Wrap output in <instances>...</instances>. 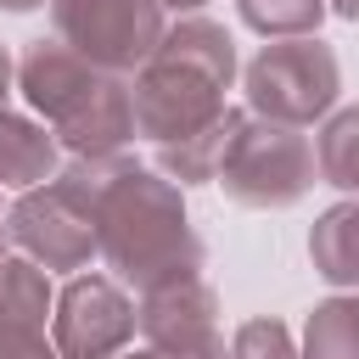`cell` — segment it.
<instances>
[{
    "instance_id": "cell-1",
    "label": "cell",
    "mask_w": 359,
    "mask_h": 359,
    "mask_svg": "<svg viewBox=\"0 0 359 359\" xmlns=\"http://www.w3.org/2000/svg\"><path fill=\"white\" fill-rule=\"evenodd\" d=\"M95 247L118 286H135L140 297L202 275V241L185 219L180 185L157 168L129 163L123 151L95 191Z\"/></svg>"
},
{
    "instance_id": "cell-2",
    "label": "cell",
    "mask_w": 359,
    "mask_h": 359,
    "mask_svg": "<svg viewBox=\"0 0 359 359\" xmlns=\"http://www.w3.org/2000/svg\"><path fill=\"white\" fill-rule=\"evenodd\" d=\"M230 79H236V39L208 17H180L151 50V62L129 79L135 135H146L151 146H168L219 123L230 112L224 107Z\"/></svg>"
},
{
    "instance_id": "cell-3",
    "label": "cell",
    "mask_w": 359,
    "mask_h": 359,
    "mask_svg": "<svg viewBox=\"0 0 359 359\" xmlns=\"http://www.w3.org/2000/svg\"><path fill=\"white\" fill-rule=\"evenodd\" d=\"M17 90L73 157H112L135 140L129 79L90 67L62 39H34L17 62Z\"/></svg>"
},
{
    "instance_id": "cell-4",
    "label": "cell",
    "mask_w": 359,
    "mask_h": 359,
    "mask_svg": "<svg viewBox=\"0 0 359 359\" xmlns=\"http://www.w3.org/2000/svg\"><path fill=\"white\" fill-rule=\"evenodd\" d=\"M241 84H247L252 118L303 129V123H314V118H325L337 107L342 67H337V50L320 34H303V39H269L247 62Z\"/></svg>"
},
{
    "instance_id": "cell-5",
    "label": "cell",
    "mask_w": 359,
    "mask_h": 359,
    "mask_svg": "<svg viewBox=\"0 0 359 359\" xmlns=\"http://www.w3.org/2000/svg\"><path fill=\"white\" fill-rule=\"evenodd\" d=\"M320 168H314V140L303 129L269 123V118H241L224 163H219V185L230 202L241 208H297L314 191Z\"/></svg>"
},
{
    "instance_id": "cell-6",
    "label": "cell",
    "mask_w": 359,
    "mask_h": 359,
    "mask_svg": "<svg viewBox=\"0 0 359 359\" xmlns=\"http://www.w3.org/2000/svg\"><path fill=\"white\" fill-rule=\"evenodd\" d=\"M50 39H62L90 67L135 79L163 45L168 17L157 0H50Z\"/></svg>"
},
{
    "instance_id": "cell-7",
    "label": "cell",
    "mask_w": 359,
    "mask_h": 359,
    "mask_svg": "<svg viewBox=\"0 0 359 359\" xmlns=\"http://www.w3.org/2000/svg\"><path fill=\"white\" fill-rule=\"evenodd\" d=\"M6 236H11V247H22L28 264L62 269V275H79V269H90V258H101L95 213L62 180H45V185L22 191L6 213Z\"/></svg>"
},
{
    "instance_id": "cell-8",
    "label": "cell",
    "mask_w": 359,
    "mask_h": 359,
    "mask_svg": "<svg viewBox=\"0 0 359 359\" xmlns=\"http://www.w3.org/2000/svg\"><path fill=\"white\" fill-rule=\"evenodd\" d=\"M140 331L135 297L112 275H73L50 309V342L62 359H118Z\"/></svg>"
},
{
    "instance_id": "cell-9",
    "label": "cell",
    "mask_w": 359,
    "mask_h": 359,
    "mask_svg": "<svg viewBox=\"0 0 359 359\" xmlns=\"http://www.w3.org/2000/svg\"><path fill=\"white\" fill-rule=\"evenodd\" d=\"M135 314H140V337L151 359H230L219 337V297L202 275L146 292Z\"/></svg>"
},
{
    "instance_id": "cell-10",
    "label": "cell",
    "mask_w": 359,
    "mask_h": 359,
    "mask_svg": "<svg viewBox=\"0 0 359 359\" xmlns=\"http://www.w3.org/2000/svg\"><path fill=\"white\" fill-rule=\"evenodd\" d=\"M56 135L22 112H0V191H34L56 180Z\"/></svg>"
},
{
    "instance_id": "cell-11",
    "label": "cell",
    "mask_w": 359,
    "mask_h": 359,
    "mask_svg": "<svg viewBox=\"0 0 359 359\" xmlns=\"http://www.w3.org/2000/svg\"><path fill=\"white\" fill-rule=\"evenodd\" d=\"M309 258L314 275L337 292H359V196L325 208L309 230Z\"/></svg>"
},
{
    "instance_id": "cell-12",
    "label": "cell",
    "mask_w": 359,
    "mask_h": 359,
    "mask_svg": "<svg viewBox=\"0 0 359 359\" xmlns=\"http://www.w3.org/2000/svg\"><path fill=\"white\" fill-rule=\"evenodd\" d=\"M241 118H247V112L230 107L219 123H208V129H196V135H185V140L157 146V174L174 180V185H208V180H219V163H224V151H230Z\"/></svg>"
},
{
    "instance_id": "cell-13",
    "label": "cell",
    "mask_w": 359,
    "mask_h": 359,
    "mask_svg": "<svg viewBox=\"0 0 359 359\" xmlns=\"http://www.w3.org/2000/svg\"><path fill=\"white\" fill-rule=\"evenodd\" d=\"M50 280L39 264L28 258H6L0 264V331H45L50 325Z\"/></svg>"
},
{
    "instance_id": "cell-14",
    "label": "cell",
    "mask_w": 359,
    "mask_h": 359,
    "mask_svg": "<svg viewBox=\"0 0 359 359\" xmlns=\"http://www.w3.org/2000/svg\"><path fill=\"white\" fill-rule=\"evenodd\" d=\"M297 359H359V297L342 292V297L314 303Z\"/></svg>"
},
{
    "instance_id": "cell-15",
    "label": "cell",
    "mask_w": 359,
    "mask_h": 359,
    "mask_svg": "<svg viewBox=\"0 0 359 359\" xmlns=\"http://www.w3.org/2000/svg\"><path fill=\"white\" fill-rule=\"evenodd\" d=\"M314 168L325 185L359 196V107H342L337 118H325V129L314 135Z\"/></svg>"
},
{
    "instance_id": "cell-16",
    "label": "cell",
    "mask_w": 359,
    "mask_h": 359,
    "mask_svg": "<svg viewBox=\"0 0 359 359\" xmlns=\"http://www.w3.org/2000/svg\"><path fill=\"white\" fill-rule=\"evenodd\" d=\"M236 11L264 39H303V34L320 28L325 0H236Z\"/></svg>"
},
{
    "instance_id": "cell-17",
    "label": "cell",
    "mask_w": 359,
    "mask_h": 359,
    "mask_svg": "<svg viewBox=\"0 0 359 359\" xmlns=\"http://www.w3.org/2000/svg\"><path fill=\"white\" fill-rule=\"evenodd\" d=\"M230 359H297V348H292V331H286L280 320L258 314V320L236 325V337H230Z\"/></svg>"
},
{
    "instance_id": "cell-18",
    "label": "cell",
    "mask_w": 359,
    "mask_h": 359,
    "mask_svg": "<svg viewBox=\"0 0 359 359\" xmlns=\"http://www.w3.org/2000/svg\"><path fill=\"white\" fill-rule=\"evenodd\" d=\"M0 359H62L45 331H0Z\"/></svg>"
},
{
    "instance_id": "cell-19",
    "label": "cell",
    "mask_w": 359,
    "mask_h": 359,
    "mask_svg": "<svg viewBox=\"0 0 359 359\" xmlns=\"http://www.w3.org/2000/svg\"><path fill=\"white\" fill-rule=\"evenodd\" d=\"M6 90H11V56H6V45H0V112H6Z\"/></svg>"
},
{
    "instance_id": "cell-20",
    "label": "cell",
    "mask_w": 359,
    "mask_h": 359,
    "mask_svg": "<svg viewBox=\"0 0 359 359\" xmlns=\"http://www.w3.org/2000/svg\"><path fill=\"white\" fill-rule=\"evenodd\" d=\"M39 6H50V0H0V11H39Z\"/></svg>"
},
{
    "instance_id": "cell-21",
    "label": "cell",
    "mask_w": 359,
    "mask_h": 359,
    "mask_svg": "<svg viewBox=\"0 0 359 359\" xmlns=\"http://www.w3.org/2000/svg\"><path fill=\"white\" fill-rule=\"evenodd\" d=\"M157 6H163V11H202L208 0H157Z\"/></svg>"
},
{
    "instance_id": "cell-22",
    "label": "cell",
    "mask_w": 359,
    "mask_h": 359,
    "mask_svg": "<svg viewBox=\"0 0 359 359\" xmlns=\"http://www.w3.org/2000/svg\"><path fill=\"white\" fill-rule=\"evenodd\" d=\"M11 258V236H6V224H0V264Z\"/></svg>"
},
{
    "instance_id": "cell-23",
    "label": "cell",
    "mask_w": 359,
    "mask_h": 359,
    "mask_svg": "<svg viewBox=\"0 0 359 359\" xmlns=\"http://www.w3.org/2000/svg\"><path fill=\"white\" fill-rule=\"evenodd\" d=\"M118 359H151V353H129V348H123V353H118Z\"/></svg>"
}]
</instances>
